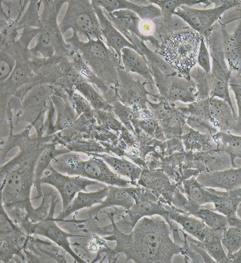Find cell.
<instances>
[{
	"instance_id": "2e32d148",
	"label": "cell",
	"mask_w": 241,
	"mask_h": 263,
	"mask_svg": "<svg viewBox=\"0 0 241 263\" xmlns=\"http://www.w3.org/2000/svg\"><path fill=\"white\" fill-rule=\"evenodd\" d=\"M222 28L223 26L216 22L205 39L212 59V74L218 80L229 83L231 72L225 59Z\"/></svg>"
},
{
	"instance_id": "d4e9b609",
	"label": "cell",
	"mask_w": 241,
	"mask_h": 263,
	"mask_svg": "<svg viewBox=\"0 0 241 263\" xmlns=\"http://www.w3.org/2000/svg\"><path fill=\"white\" fill-rule=\"evenodd\" d=\"M121 63L127 73L140 75L145 79L146 85L152 90H154L156 84L151 68L145 57L132 48H125L121 51Z\"/></svg>"
},
{
	"instance_id": "6125c7cd",
	"label": "cell",
	"mask_w": 241,
	"mask_h": 263,
	"mask_svg": "<svg viewBox=\"0 0 241 263\" xmlns=\"http://www.w3.org/2000/svg\"><path fill=\"white\" fill-rule=\"evenodd\" d=\"M229 220V227H241V218L236 216V217H228Z\"/></svg>"
},
{
	"instance_id": "ffe728a7",
	"label": "cell",
	"mask_w": 241,
	"mask_h": 263,
	"mask_svg": "<svg viewBox=\"0 0 241 263\" xmlns=\"http://www.w3.org/2000/svg\"><path fill=\"white\" fill-rule=\"evenodd\" d=\"M92 6L95 9V12L98 17L99 23H100L101 32L105 37L106 44L109 46L110 49L116 52L117 56L121 61V51L123 48H129L136 50L141 55L143 56L142 53L139 51L138 48L133 45L124 36H123L115 27L112 22L106 15L103 9L96 3L95 0L91 1ZM144 57V56H143Z\"/></svg>"
},
{
	"instance_id": "f5cc1de1",
	"label": "cell",
	"mask_w": 241,
	"mask_h": 263,
	"mask_svg": "<svg viewBox=\"0 0 241 263\" xmlns=\"http://www.w3.org/2000/svg\"><path fill=\"white\" fill-rule=\"evenodd\" d=\"M172 205L176 209H178L179 211L182 212L183 213L194 216L201 208L192 204L187 196L178 189L174 192L173 197H172Z\"/></svg>"
},
{
	"instance_id": "7a4b0ae2",
	"label": "cell",
	"mask_w": 241,
	"mask_h": 263,
	"mask_svg": "<svg viewBox=\"0 0 241 263\" xmlns=\"http://www.w3.org/2000/svg\"><path fill=\"white\" fill-rule=\"evenodd\" d=\"M116 212H108L110 224L103 228L107 241L116 242V247L101 249L108 262H117L119 256H125V262L171 263L174 256L180 254L181 246L171 238L172 232L164 218L160 216L144 217L139 221L131 233H125L117 227Z\"/></svg>"
},
{
	"instance_id": "8fae6325",
	"label": "cell",
	"mask_w": 241,
	"mask_h": 263,
	"mask_svg": "<svg viewBox=\"0 0 241 263\" xmlns=\"http://www.w3.org/2000/svg\"><path fill=\"white\" fill-rule=\"evenodd\" d=\"M150 68L156 87L161 96L168 102L188 104L197 101V89L191 78L180 73L165 74L156 68Z\"/></svg>"
},
{
	"instance_id": "484cf974",
	"label": "cell",
	"mask_w": 241,
	"mask_h": 263,
	"mask_svg": "<svg viewBox=\"0 0 241 263\" xmlns=\"http://www.w3.org/2000/svg\"><path fill=\"white\" fill-rule=\"evenodd\" d=\"M222 32L225 59L230 71L241 75V20L232 34L224 26Z\"/></svg>"
},
{
	"instance_id": "e575fe53",
	"label": "cell",
	"mask_w": 241,
	"mask_h": 263,
	"mask_svg": "<svg viewBox=\"0 0 241 263\" xmlns=\"http://www.w3.org/2000/svg\"><path fill=\"white\" fill-rule=\"evenodd\" d=\"M155 32L154 37L162 44L169 37L174 36L178 33L190 28L189 25L183 20L174 15L169 21H165L160 17L154 19Z\"/></svg>"
},
{
	"instance_id": "ba28073f",
	"label": "cell",
	"mask_w": 241,
	"mask_h": 263,
	"mask_svg": "<svg viewBox=\"0 0 241 263\" xmlns=\"http://www.w3.org/2000/svg\"><path fill=\"white\" fill-rule=\"evenodd\" d=\"M67 3L65 14L59 24L62 34L70 29L73 34L82 33L88 40L103 41L100 23L92 2L89 0H73Z\"/></svg>"
},
{
	"instance_id": "11a10c76",
	"label": "cell",
	"mask_w": 241,
	"mask_h": 263,
	"mask_svg": "<svg viewBox=\"0 0 241 263\" xmlns=\"http://www.w3.org/2000/svg\"><path fill=\"white\" fill-rule=\"evenodd\" d=\"M181 233L184 238V242L181 246L180 254L184 257L185 262H189V260H190V262L192 263H205L202 256L190 246L187 238V233L182 229H181Z\"/></svg>"
},
{
	"instance_id": "d6a6232c",
	"label": "cell",
	"mask_w": 241,
	"mask_h": 263,
	"mask_svg": "<svg viewBox=\"0 0 241 263\" xmlns=\"http://www.w3.org/2000/svg\"><path fill=\"white\" fill-rule=\"evenodd\" d=\"M212 136L196 131L187 124L183 127L181 140L186 152H207L217 148Z\"/></svg>"
},
{
	"instance_id": "d590c367",
	"label": "cell",
	"mask_w": 241,
	"mask_h": 263,
	"mask_svg": "<svg viewBox=\"0 0 241 263\" xmlns=\"http://www.w3.org/2000/svg\"><path fill=\"white\" fill-rule=\"evenodd\" d=\"M126 39L142 53L143 56L147 59L150 67L156 68L165 74L179 73L161 55L155 51H152L145 45L144 42L141 41L136 35L130 34Z\"/></svg>"
},
{
	"instance_id": "f546056e",
	"label": "cell",
	"mask_w": 241,
	"mask_h": 263,
	"mask_svg": "<svg viewBox=\"0 0 241 263\" xmlns=\"http://www.w3.org/2000/svg\"><path fill=\"white\" fill-rule=\"evenodd\" d=\"M51 101L57 110V119L51 130L46 134V136H52L58 132L68 129L79 118L69 99H64L58 95H53Z\"/></svg>"
},
{
	"instance_id": "cb8c5ba5",
	"label": "cell",
	"mask_w": 241,
	"mask_h": 263,
	"mask_svg": "<svg viewBox=\"0 0 241 263\" xmlns=\"http://www.w3.org/2000/svg\"><path fill=\"white\" fill-rule=\"evenodd\" d=\"M207 189L210 192L213 211L219 212L227 217H236V212L241 203V187L232 190Z\"/></svg>"
},
{
	"instance_id": "4316f807",
	"label": "cell",
	"mask_w": 241,
	"mask_h": 263,
	"mask_svg": "<svg viewBox=\"0 0 241 263\" xmlns=\"http://www.w3.org/2000/svg\"><path fill=\"white\" fill-rule=\"evenodd\" d=\"M210 110L214 127L221 132L233 133L237 123V114H234L226 101L218 98L211 99Z\"/></svg>"
},
{
	"instance_id": "db71d44e",
	"label": "cell",
	"mask_w": 241,
	"mask_h": 263,
	"mask_svg": "<svg viewBox=\"0 0 241 263\" xmlns=\"http://www.w3.org/2000/svg\"><path fill=\"white\" fill-rule=\"evenodd\" d=\"M16 65L15 59L5 50H0V82L7 80Z\"/></svg>"
},
{
	"instance_id": "7c38bea8",
	"label": "cell",
	"mask_w": 241,
	"mask_h": 263,
	"mask_svg": "<svg viewBox=\"0 0 241 263\" xmlns=\"http://www.w3.org/2000/svg\"><path fill=\"white\" fill-rule=\"evenodd\" d=\"M146 83L134 80L124 68L118 70V83L114 88L117 100L134 110L148 109V95L156 99L157 101L161 98L160 95H154L145 88Z\"/></svg>"
},
{
	"instance_id": "ac0fdd59",
	"label": "cell",
	"mask_w": 241,
	"mask_h": 263,
	"mask_svg": "<svg viewBox=\"0 0 241 263\" xmlns=\"http://www.w3.org/2000/svg\"><path fill=\"white\" fill-rule=\"evenodd\" d=\"M138 184L150 190L161 202L170 205L174 192L178 189L161 169L143 170Z\"/></svg>"
},
{
	"instance_id": "7402d4cb",
	"label": "cell",
	"mask_w": 241,
	"mask_h": 263,
	"mask_svg": "<svg viewBox=\"0 0 241 263\" xmlns=\"http://www.w3.org/2000/svg\"><path fill=\"white\" fill-rule=\"evenodd\" d=\"M96 3L107 13L129 10L136 13L141 21H154L161 16L160 8L147 2L146 5L137 4L127 0H96Z\"/></svg>"
},
{
	"instance_id": "680465c9",
	"label": "cell",
	"mask_w": 241,
	"mask_h": 263,
	"mask_svg": "<svg viewBox=\"0 0 241 263\" xmlns=\"http://www.w3.org/2000/svg\"><path fill=\"white\" fill-rule=\"evenodd\" d=\"M41 32V28H26L22 30L19 42L24 47L28 48L31 41Z\"/></svg>"
},
{
	"instance_id": "3957f363",
	"label": "cell",
	"mask_w": 241,
	"mask_h": 263,
	"mask_svg": "<svg viewBox=\"0 0 241 263\" xmlns=\"http://www.w3.org/2000/svg\"><path fill=\"white\" fill-rule=\"evenodd\" d=\"M70 47L81 54L82 58L97 77L105 85L116 87L118 83V70L123 68L116 52L106 46L102 40L80 41L78 34L66 40Z\"/></svg>"
},
{
	"instance_id": "f907efd6",
	"label": "cell",
	"mask_w": 241,
	"mask_h": 263,
	"mask_svg": "<svg viewBox=\"0 0 241 263\" xmlns=\"http://www.w3.org/2000/svg\"><path fill=\"white\" fill-rule=\"evenodd\" d=\"M110 105L113 106V111L119 120L129 131L134 134L135 130L132 123L134 109L118 100L114 101Z\"/></svg>"
},
{
	"instance_id": "681fc988",
	"label": "cell",
	"mask_w": 241,
	"mask_h": 263,
	"mask_svg": "<svg viewBox=\"0 0 241 263\" xmlns=\"http://www.w3.org/2000/svg\"><path fill=\"white\" fill-rule=\"evenodd\" d=\"M95 117L97 121L100 123L101 127L112 130L118 136L125 128L114 114V111H95Z\"/></svg>"
},
{
	"instance_id": "5bb4252c",
	"label": "cell",
	"mask_w": 241,
	"mask_h": 263,
	"mask_svg": "<svg viewBox=\"0 0 241 263\" xmlns=\"http://www.w3.org/2000/svg\"><path fill=\"white\" fill-rule=\"evenodd\" d=\"M48 170L50 173L43 176L41 183L51 185L57 189L62 199L63 210L69 205L79 192L85 190L90 185H100L97 181L83 177L66 175L51 168Z\"/></svg>"
},
{
	"instance_id": "7bdbcfd3",
	"label": "cell",
	"mask_w": 241,
	"mask_h": 263,
	"mask_svg": "<svg viewBox=\"0 0 241 263\" xmlns=\"http://www.w3.org/2000/svg\"><path fill=\"white\" fill-rule=\"evenodd\" d=\"M150 3L158 6L160 8L161 17L165 21H169L174 16L177 9L183 6L192 7L196 4H204L205 7L211 6L212 1H198V0H151Z\"/></svg>"
},
{
	"instance_id": "1f68e13d",
	"label": "cell",
	"mask_w": 241,
	"mask_h": 263,
	"mask_svg": "<svg viewBox=\"0 0 241 263\" xmlns=\"http://www.w3.org/2000/svg\"><path fill=\"white\" fill-rule=\"evenodd\" d=\"M57 143L51 142L40 154L36 161L34 170V186L38 192V198L43 197V190L41 185V180L43 178L44 172L48 170L52 161L61 155L70 152L67 148L57 149Z\"/></svg>"
},
{
	"instance_id": "be15d7a7",
	"label": "cell",
	"mask_w": 241,
	"mask_h": 263,
	"mask_svg": "<svg viewBox=\"0 0 241 263\" xmlns=\"http://www.w3.org/2000/svg\"><path fill=\"white\" fill-rule=\"evenodd\" d=\"M100 230H101V229H99V228H97V230H96L97 233L101 234L100 232H99V231H100ZM101 248H102V247H101ZM98 260H102V261H103L102 258H101V256L99 255V251H98V253H97V256L96 258H95L94 261L95 262H96L98 261ZM102 261H101V262H102Z\"/></svg>"
},
{
	"instance_id": "ee69618b",
	"label": "cell",
	"mask_w": 241,
	"mask_h": 263,
	"mask_svg": "<svg viewBox=\"0 0 241 263\" xmlns=\"http://www.w3.org/2000/svg\"><path fill=\"white\" fill-rule=\"evenodd\" d=\"M190 76L197 89V101L210 98L212 79L213 77L211 72H206L200 66H195L190 71Z\"/></svg>"
},
{
	"instance_id": "8992f818",
	"label": "cell",
	"mask_w": 241,
	"mask_h": 263,
	"mask_svg": "<svg viewBox=\"0 0 241 263\" xmlns=\"http://www.w3.org/2000/svg\"><path fill=\"white\" fill-rule=\"evenodd\" d=\"M201 37L190 28L169 37L157 53L179 73L190 78V72L197 64Z\"/></svg>"
},
{
	"instance_id": "e7e4bbea",
	"label": "cell",
	"mask_w": 241,
	"mask_h": 263,
	"mask_svg": "<svg viewBox=\"0 0 241 263\" xmlns=\"http://www.w3.org/2000/svg\"><path fill=\"white\" fill-rule=\"evenodd\" d=\"M236 215H237L238 217L241 218V203L239 205V206L238 208L237 212H236Z\"/></svg>"
},
{
	"instance_id": "816d5d0a",
	"label": "cell",
	"mask_w": 241,
	"mask_h": 263,
	"mask_svg": "<svg viewBox=\"0 0 241 263\" xmlns=\"http://www.w3.org/2000/svg\"><path fill=\"white\" fill-rule=\"evenodd\" d=\"M230 89L233 92L238 108L237 123L233 133L238 134L241 132V75L231 73L229 81Z\"/></svg>"
},
{
	"instance_id": "603a6c76",
	"label": "cell",
	"mask_w": 241,
	"mask_h": 263,
	"mask_svg": "<svg viewBox=\"0 0 241 263\" xmlns=\"http://www.w3.org/2000/svg\"><path fill=\"white\" fill-rule=\"evenodd\" d=\"M168 211L167 217L175 221L187 234L193 236L196 239L203 241L208 234L211 231L210 228L203 221L199 219L196 216L183 212L176 209L173 205L167 204Z\"/></svg>"
},
{
	"instance_id": "9f6ffc18",
	"label": "cell",
	"mask_w": 241,
	"mask_h": 263,
	"mask_svg": "<svg viewBox=\"0 0 241 263\" xmlns=\"http://www.w3.org/2000/svg\"><path fill=\"white\" fill-rule=\"evenodd\" d=\"M69 101L78 117L83 114H91L95 111L87 99L77 92H75L74 94L70 97Z\"/></svg>"
},
{
	"instance_id": "277c9868",
	"label": "cell",
	"mask_w": 241,
	"mask_h": 263,
	"mask_svg": "<svg viewBox=\"0 0 241 263\" xmlns=\"http://www.w3.org/2000/svg\"><path fill=\"white\" fill-rule=\"evenodd\" d=\"M88 160H83L78 154L66 153L52 161L48 168L71 176H81L108 185L127 187L132 183L117 175L102 159L89 156Z\"/></svg>"
},
{
	"instance_id": "b9f144b4",
	"label": "cell",
	"mask_w": 241,
	"mask_h": 263,
	"mask_svg": "<svg viewBox=\"0 0 241 263\" xmlns=\"http://www.w3.org/2000/svg\"><path fill=\"white\" fill-rule=\"evenodd\" d=\"M70 59L72 60V65L75 69L85 79L86 81L96 85L103 95L107 94L109 92L110 88L102 81H101L92 71V70L88 67L78 52L75 51L74 50V52L72 53Z\"/></svg>"
},
{
	"instance_id": "44dd1931",
	"label": "cell",
	"mask_w": 241,
	"mask_h": 263,
	"mask_svg": "<svg viewBox=\"0 0 241 263\" xmlns=\"http://www.w3.org/2000/svg\"><path fill=\"white\" fill-rule=\"evenodd\" d=\"M201 185L209 189L232 190L241 187V167L217 172H202L196 177Z\"/></svg>"
},
{
	"instance_id": "f6af8a7d",
	"label": "cell",
	"mask_w": 241,
	"mask_h": 263,
	"mask_svg": "<svg viewBox=\"0 0 241 263\" xmlns=\"http://www.w3.org/2000/svg\"><path fill=\"white\" fill-rule=\"evenodd\" d=\"M195 216L203 221L208 227L223 233L229 227L227 216L204 205L198 210Z\"/></svg>"
},
{
	"instance_id": "5b68a950",
	"label": "cell",
	"mask_w": 241,
	"mask_h": 263,
	"mask_svg": "<svg viewBox=\"0 0 241 263\" xmlns=\"http://www.w3.org/2000/svg\"><path fill=\"white\" fill-rule=\"evenodd\" d=\"M68 1H43L44 9L41 15L42 26L36 45L29 50L36 57L40 53L44 59L54 56L70 59L74 50L64 40L57 18L60 10Z\"/></svg>"
},
{
	"instance_id": "52a82bcc",
	"label": "cell",
	"mask_w": 241,
	"mask_h": 263,
	"mask_svg": "<svg viewBox=\"0 0 241 263\" xmlns=\"http://www.w3.org/2000/svg\"><path fill=\"white\" fill-rule=\"evenodd\" d=\"M126 190L134 198L133 206L126 211L124 216L116 222L117 227L125 233H129L139 220L149 216H160L167 217V204L161 202L156 194L150 190L140 185L126 187Z\"/></svg>"
},
{
	"instance_id": "ab89813d",
	"label": "cell",
	"mask_w": 241,
	"mask_h": 263,
	"mask_svg": "<svg viewBox=\"0 0 241 263\" xmlns=\"http://www.w3.org/2000/svg\"><path fill=\"white\" fill-rule=\"evenodd\" d=\"M223 232L211 230L202 243L203 247L216 262L226 263L227 255L222 243Z\"/></svg>"
},
{
	"instance_id": "83f0119b",
	"label": "cell",
	"mask_w": 241,
	"mask_h": 263,
	"mask_svg": "<svg viewBox=\"0 0 241 263\" xmlns=\"http://www.w3.org/2000/svg\"><path fill=\"white\" fill-rule=\"evenodd\" d=\"M109 191L102 203L97 206L91 208L88 211V214L90 218L98 215L100 211L110 207H121L126 211H129L134 204L135 200L133 196L127 192L126 187L108 185Z\"/></svg>"
},
{
	"instance_id": "4fadbf2b",
	"label": "cell",
	"mask_w": 241,
	"mask_h": 263,
	"mask_svg": "<svg viewBox=\"0 0 241 263\" xmlns=\"http://www.w3.org/2000/svg\"><path fill=\"white\" fill-rule=\"evenodd\" d=\"M57 203H58V200H57V194H53L49 213L45 219L42 220L41 222L35 223L33 234L43 236L47 239H49L50 241L59 245V247L65 250L66 253L71 256V257L75 260V262H87L72 249V244L69 241V238L75 237V236L79 235L66 233L57 224L56 218L54 217L55 208H56Z\"/></svg>"
},
{
	"instance_id": "d6986e66",
	"label": "cell",
	"mask_w": 241,
	"mask_h": 263,
	"mask_svg": "<svg viewBox=\"0 0 241 263\" xmlns=\"http://www.w3.org/2000/svg\"><path fill=\"white\" fill-rule=\"evenodd\" d=\"M105 13L113 25L123 36L127 37L130 34L136 35L141 41L150 42L155 48V52L160 50L161 44L154 36L146 37L141 34L139 25L141 20L136 13L129 10H117L112 13L105 11Z\"/></svg>"
},
{
	"instance_id": "74e56055",
	"label": "cell",
	"mask_w": 241,
	"mask_h": 263,
	"mask_svg": "<svg viewBox=\"0 0 241 263\" xmlns=\"http://www.w3.org/2000/svg\"><path fill=\"white\" fill-rule=\"evenodd\" d=\"M186 151L177 152L165 156L161 161L160 169L163 170L178 187L183 182V172L184 166Z\"/></svg>"
},
{
	"instance_id": "60d3db41",
	"label": "cell",
	"mask_w": 241,
	"mask_h": 263,
	"mask_svg": "<svg viewBox=\"0 0 241 263\" xmlns=\"http://www.w3.org/2000/svg\"><path fill=\"white\" fill-rule=\"evenodd\" d=\"M75 90H78L91 105L95 111H113V106L101 96L87 81L77 84Z\"/></svg>"
},
{
	"instance_id": "c3c4849f",
	"label": "cell",
	"mask_w": 241,
	"mask_h": 263,
	"mask_svg": "<svg viewBox=\"0 0 241 263\" xmlns=\"http://www.w3.org/2000/svg\"><path fill=\"white\" fill-rule=\"evenodd\" d=\"M222 243L228 253L241 249V227H228L223 233Z\"/></svg>"
},
{
	"instance_id": "9a60e30c",
	"label": "cell",
	"mask_w": 241,
	"mask_h": 263,
	"mask_svg": "<svg viewBox=\"0 0 241 263\" xmlns=\"http://www.w3.org/2000/svg\"><path fill=\"white\" fill-rule=\"evenodd\" d=\"M16 65L10 77L0 85V105L1 117L6 111L9 101L14 97L17 90L24 86L36 84V75L30 66V59L27 61H17Z\"/></svg>"
},
{
	"instance_id": "9c48e42d",
	"label": "cell",
	"mask_w": 241,
	"mask_h": 263,
	"mask_svg": "<svg viewBox=\"0 0 241 263\" xmlns=\"http://www.w3.org/2000/svg\"><path fill=\"white\" fill-rule=\"evenodd\" d=\"M54 93V86L39 85L35 86L26 95L14 123L21 121L29 122L36 130L38 137H43L44 117L48 110V104Z\"/></svg>"
},
{
	"instance_id": "bcb514c9",
	"label": "cell",
	"mask_w": 241,
	"mask_h": 263,
	"mask_svg": "<svg viewBox=\"0 0 241 263\" xmlns=\"http://www.w3.org/2000/svg\"><path fill=\"white\" fill-rule=\"evenodd\" d=\"M132 123L134 126L135 132L141 131L150 138L162 141L167 140L160 123L154 118V117L143 119L132 118Z\"/></svg>"
},
{
	"instance_id": "f35d334b",
	"label": "cell",
	"mask_w": 241,
	"mask_h": 263,
	"mask_svg": "<svg viewBox=\"0 0 241 263\" xmlns=\"http://www.w3.org/2000/svg\"><path fill=\"white\" fill-rule=\"evenodd\" d=\"M212 137L217 149L226 152L231 159L233 167H237L235 160H241V136L233 133L218 132Z\"/></svg>"
},
{
	"instance_id": "6da1fadb",
	"label": "cell",
	"mask_w": 241,
	"mask_h": 263,
	"mask_svg": "<svg viewBox=\"0 0 241 263\" xmlns=\"http://www.w3.org/2000/svg\"><path fill=\"white\" fill-rule=\"evenodd\" d=\"M32 127V125H28L22 132L20 153L1 167L2 205L16 224L26 220L33 223L41 222L49 212L45 202L34 209L31 202L30 193L34 185L38 158L54 140V135L32 138L29 134Z\"/></svg>"
},
{
	"instance_id": "f1b7e54d",
	"label": "cell",
	"mask_w": 241,
	"mask_h": 263,
	"mask_svg": "<svg viewBox=\"0 0 241 263\" xmlns=\"http://www.w3.org/2000/svg\"><path fill=\"white\" fill-rule=\"evenodd\" d=\"M109 191V187H105L99 191L92 192H79L76 197L72 201L66 209L63 210L58 217L56 218L57 222H62L66 218L84 209H90L94 205L102 203L106 198Z\"/></svg>"
},
{
	"instance_id": "4dcf8cb0",
	"label": "cell",
	"mask_w": 241,
	"mask_h": 263,
	"mask_svg": "<svg viewBox=\"0 0 241 263\" xmlns=\"http://www.w3.org/2000/svg\"><path fill=\"white\" fill-rule=\"evenodd\" d=\"M89 156H95L102 159L117 175L127 178L134 186L138 185V182L143 170L138 165L121 157L117 158L108 154H92Z\"/></svg>"
},
{
	"instance_id": "7dc6e473",
	"label": "cell",
	"mask_w": 241,
	"mask_h": 263,
	"mask_svg": "<svg viewBox=\"0 0 241 263\" xmlns=\"http://www.w3.org/2000/svg\"><path fill=\"white\" fill-rule=\"evenodd\" d=\"M43 1H31L29 6L17 23V30H23L26 28H41L42 26L41 17H39V8Z\"/></svg>"
},
{
	"instance_id": "30bf717a",
	"label": "cell",
	"mask_w": 241,
	"mask_h": 263,
	"mask_svg": "<svg viewBox=\"0 0 241 263\" xmlns=\"http://www.w3.org/2000/svg\"><path fill=\"white\" fill-rule=\"evenodd\" d=\"M240 2L241 0H215L212 1L215 7L204 10L183 6L177 9L174 15L183 20L190 28L206 37L223 14L228 10L239 5Z\"/></svg>"
},
{
	"instance_id": "8d00e7d4",
	"label": "cell",
	"mask_w": 241,
	"mask_h": 263,
	"mask_svg": "<svg viewBox=\"0 0 241 263\" xmlns=\"http://www.w3.org/2000/svg\"><path fill=\"white\" fill-rule=\"evenodd\" d=\"M178 189L187 196L192 204L200 208L212 203L209 190L198 182L196 177H192L183 181Z\"/></svg>"
},
{
	"instance_id": "836d02e7",
	"label": "cell",
	"mask_w": 241,
	"mask_h": 263,
	"mask_svg": "<svg viewBox=\"0 0 241 263\" xmlns=\"http://www.w3.org/2000/svg\"><path fill=\"white\" fill-rule=\"evenodd\" d=\"M194 159L202 165L205 172L222 171L233 167L229 155L217 148L210 151L194 152Z\"/></svg>"
},
{
	"instance_id": "e0dca14e",
	"label": "cell",
	"mask_w": 241,
	"mask_h": 263,
	"mask_svg": "<svg viewBox=\"0 0 241 263\" xmlns=\"http://www.w3.org/2000/svg\"><path fill=\"white\" fill-rule=\"evenodd\" d=\"M211 99L196 101L185 105H181L180 102L176 104L177 107L187 117V124L189 127L202 134L214 136L218 132L212 123L210 110Z\"/></svg>"
},
{
	"instance_id": "6f0895ef",
	"label": "cell",
	"mask_w": 241,
	"mask_h": 263,
	"mask_svg": "<svg viewBox=\"0 0 241 263\" xmlns=\"http://www.w3.org/2000/svg\"><path fill=\"white\" fill-rule=\"evenodd\" d=\"M211 56L208 50L205 39L201 37L200 46L199 48L197 64L206 72H211Z\"/></svg>"
},
{
	"instance_id": "94428289",
	"label": "cell",
	"mask_w": 241,
	"mask_h": 263,
	"mask_svg": "<svg viewBox=\"0 0 241 263\" xmlns=\"http://www.w3.org/2000/svg\"><path fill=\"white\" fill-rule=\"evenodd\" d=\"M226 263H241V249L234 253H228Z\"/></svg>"
},
{
	"instance_id": "91938a15",
	"label": "cell",
	"mask_w": 241,
	"mask_h": 263,
	"mask_svg": "<svg viewBox=\"0 0 241 263\" xmlns=\"http://www.w3.org/2000/svg\"><path fill=\"white\" fill-rule=\"evenodd\" d=\"M139 30L143 36H153L155 32V24L153 21H141Z\"/></svg>"
}]
</instances>
